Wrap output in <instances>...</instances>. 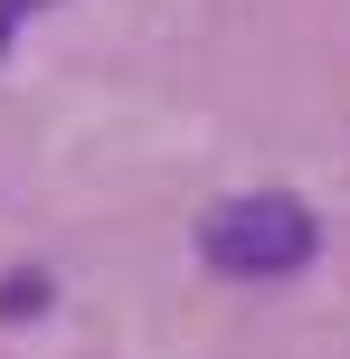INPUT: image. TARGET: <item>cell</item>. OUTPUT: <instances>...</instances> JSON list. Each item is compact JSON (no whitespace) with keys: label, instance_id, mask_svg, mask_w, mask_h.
<instances>
[{"label":"cell","instance_id":"cell-1","mask_svg":"<svg viewBox=\"0 0 350 359\" xmlns=\"http://www.w3.org/2000/svg\"><path fill=\"white\" fill-rule=\"evenodd\" d=\"M199 255L227 274V284H284L322 255V227L303 198H227L199 227Z\"/></svg>","mask_w":350,"mask_h":359},{"label":"cell","instance_id":"cell-2","mask_svg":"<svg viewBox=\"0 0 350 359\" xmlns=\"http://www.w3.org/2000/svg\"><path fill=\"white\" fill-rule=\"evenodd\" d=\"M48 303V274H10V312H38Z\"/></svg>","mask_w":350,"mask_h":359},{"label":"cell","instance_id":"cell-3","mask_svg":"<svg viewBox=\"0 0 350 359\" xmlns=\"http://www.w3.org/2000/svg\"><path fill=\"white\" fill-rule=\"evenodd\" d=\"M10 19H19V10H10V0H0V48H10Z\"/></svg>","mask_w":350,"mask_h":359},{"label":"cell","instance_id":"cell-4","mask_svg":"<svg viewBox=\"0 0 350 359\" xmlns=\"http://www.w3.org/2000/svg\"><path fill=\"white\" fill-rule=\"evenodd\" d=\"M10 10H38V0H10Z\"/></svg>","mask_w":350,"mask_h":359}]
</instances>
